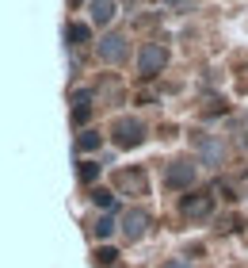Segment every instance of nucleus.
<instances>
[{
    "instance_id": "1",
    "label": "nucleus",
    "mask_w": 248,
    "mask_h": 268,
    "mask_svg": "<svg viewBox=\"0 0 248 268\" xmlns=\"http://www.w3.org/2000/svg\"><path fill=\"white\" fill-rule=\"evenodd\" d=\"M164 65H168V50H164V46L149 43V46L137 50V73H141V77H157Z\"/></svg>"
},
{
    "instance_id": "2",
    "label": "nucleus",
    "mask_w": 248,
    "mask_h": 268,
    "mask_svg": "<svg viewBox=\"0 0 248 268\" xmlns=\"http://www.w3.org/2000/svg\"><path fill=\"white\" fill-rule=\"evenodd\" d=\"M195 176H199V169H195L191 161H176V165H168L164 184H168V188H191V184H195Z\"/></svg>"
},
{
    "instance_id": "3",
    "label": "nucleus",
    "mask_w": 248,
    "mask_h": 268,
    "mask_svg": "<svg viewBox=\"0 0 248 268\" xmlns=\"http://www.w3.org/2000/svg\"><path fill=\"white\" fill-rule=\"evenodd\" d=\"M141 138H145V127H141L137 119H119V123H115V142H119L122 149L137 146Z\"/></svg>"
},
{
    "instance_id": "4",
    "label": "nucleus",
    "mask_w": 248,
    "mask_h": 268,
    "mask_svg": "<svg viewBox=\"0 0 248 268\" xmlns=\"http://www.w3.org/2000/svg\"><path fill=\"white\" fill-rule=\"evenodd\" d=\"M195 146H199V154H203L206 165H214V169H218V165L225 161V146L218 138H210V134H195Z\"/></svg>"
},
{
    "instance_id": "5",
    "label": "nucleus",
    "mask_w": 248,
    "mask_h": 268,
    "mask_svg": "<svg viewBox=\"0 0 248 268\" xmlns=\"http://www.w3.org/2000/svg\"><path fill=\"white\" fill-rule=\"evenodd\" d=\"M210 211H214V199L206 196V192L183 199V215H187V218H210Z\"/></svg>"
},
{
    "instance_id": "6",
    "label": "nucleus",
    "mask_w": 248,
    "mask_h": 268,
    "mask_svg": "<svg viewBox=\"0 0 248 268\" xmlns=\"http://www.w3.org/2000/svg\"><path fill=\"white\" fill-rule=\"evenodd\" d=\"M100 54H103V61H122L126 58V39L122 35H107L100 43Z\"/></svg>"
},
{
    "instance_id": "7",
    "label": "nucleus",
    "mask_w": 248,
    "mask_h": 268,
    "mask_svg": "<svg viewBox=\"0 0 248 268\" xmlns=\"http://www.w3.org/2000/svg\"><path fill=\"white\" fill-rule=\"evenodd\" d=\"M145 226H149V218L141 215V211H130V215L122 218V230H126V238H141V234H145Z\"/></svg>"
},
{
    "instance_id": "8",
    "label": "nucleus",
    "mask_w": 248,
    "mask_h": 268,
    "mask_svg": "<svg viewBox=\"0 0 248 268\" xmlns=\"http://www.w3.org/2000/svg\"><path fill=\"white\" fill-rule=\"evenodd\" d=\"M115 16V0H92V19L95 23H107Z\"/></svg>"
},
{
    "instance_id": "9",
    "label": "nucleus",
    "mask_w": 248,
    "mask_h": 268,
    "mask_svg": "<svg viewBox=\"0 0 248 268\" xmlns=\"http://www.w3.org/2000/svg\"><path fill=\"white\" fill-rule=\"evenodd\" d=\"M229 134L240 142V146H248V115H240V119L229 123Z\"/></svg>"
},
{
    "instance_id": "10",
    "label": "nucleus",
    "mask_w": 248,
    "mask_h": 268,
    "mask_svg": "<svg viewBox=\"0 0 248 268\" xmlns=\"http://www.w3.org/2000/svg\"><path fill=\"white\" fill-rule=\"evenodd\" d=\"M69 39H73V43H84V39H88V27H77V23H73V27H69Z\"/></svg>"
},
{
    "instance_id": "11",
    "label": "nucleus",
    "mask_w": 248,
    "mask_h": 268,
    "mask_svg": "<svg viewBox=\"0 0 248 268\" xmlns=\"http://www.w3.org/2000/svg\"><path fill=\"white\" fill-rule=\"evenodd\" d=\"M111 230H115V222H111V218H100V222H95V234H100V238H107Z\"/></svg>"
},
{
    "instance_id": "12",
    "label": "nucleus",
    "mask_w": 248,
    "mask_h": 268,
    "mask_svg": "<svg viewBox=\"0 0 248 268\" xmlns=\"http://www.w3.org/2000/svg\"><path fill=\"white\" fill-rule=\"evenodd\" d=\"M100 146V134H92V130H88L84 138H80V149H95Z\"/></svg>"
},
{
    "instance_id": "13",
    "label": "nucleus",
    "mask_w": 248,
    "mask_h": 268,
    "mask_svg": "<svg viewBox=\"0 0 248 268\" xmlns=\"http://www.w3.org/2000/svg\"><path fill=\"white\" fill-rule=\"evenodd\" d=\"M95 173H100V169H95V165H92V161H88V165H84V169H80V176H84V180H95Z\"/></svg>"
},
{
    "instance_id": "14",
    "label": "nucleus",
    "mask_w": 248,
    "mask_h": 268,
    "mask_svg": "<svg viewBox=\"0 0 248 268\" xmlns=\"http://www.w3.org/2000/svg\"><path fill=\"white\" fill-rule=\"evenodd\" d=\"M95 203L100 207H111V192H95Z\"/></svg>"
},
{
    "instance_id": "15",
    "label": "nucleus",
    "mask_w": 248,
    "mask_h": 268,
    "mask_svg": "<svg viewBox=\"0 0 248 268\" xmlns=\"http://www.w3.org/2000/svg\"><path fill=\"white\" fill-rule=\"evenodd\" d=\"M115 257H119L115 249H103V253H100V260H103V264H115Z\"/></svg>"
},
{
    "instance_id": "16",
    "label": "nucleus",
    "mask_w": 248,
    "mask_h": 268,
    "mask_svg": "<svg viewBox=\"0 0 248 268\" xmlns=\"http://www.w3.org/2000/svg\"><path fill=\"white\" fill-rule=\"evenodd\" d=\"M164 268H191V264H187V260H168Z\"/></svg>"
},
{
    "instance_id": "17",
    "label": "nucleus",
    "mask_w": 248,
    "mask_h": 268,
    "mask_svg": "<svg viewBox=\"0 0 248 268\" xmlns=\"http://www.w3.org/2000/svg\"><path fill=\"white\" fill-rule=\"evenodd\" d=\"M168 4H180V8H187V4H191V0H168Z\"/></svg>"
}]
</instances>
